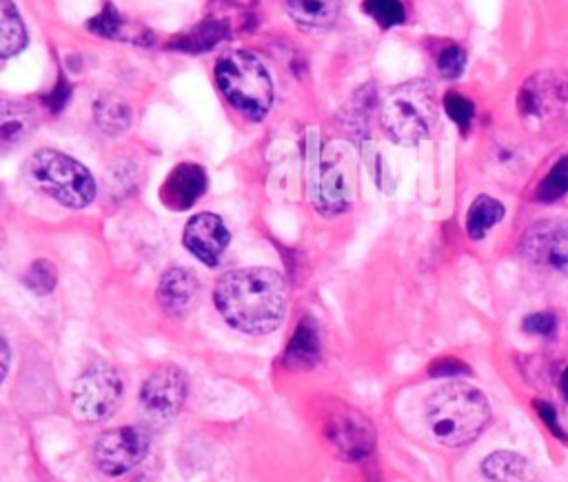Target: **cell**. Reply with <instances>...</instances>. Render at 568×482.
I'll return each instance as SVG.
<instances>
[{
  "instance_id": "1",
  "label": "cell",
  "mask_w": 568,
  "mask_h": 482,
  "mask_svg": "<svg viewBox=\"0 0 568 482\" xmlns=\"http://www.w3.org/2000/svg\"><path fill=\"white\" fill-rule=\"evenodd\" d=\"M288 287L280 271L268 267H240L222 273L213 287L217 313L248 335L273 333L284 315Z\"/></svg>"
},
{
  "instance_id": "2",
  "label": "cell",
  "mask_w": 568,
  "mask_h": 482,
  "mask_svg": "<svg viewBox=\"0 0 568 482\" xmlns=\"http://www.w3.org/2000/svg\"><path fill=\"white\" fill-rule=\"evenodd\" d=\"M490 420L486 395L466 384L448 382L426 400V422L435 440L444 446H464L473 442Z\"/></svg>"
},
{
  "instance_id": "3",
  "label": "cell",
  "mask_w": 568,
  "mask_h": 482,
  "mask_svg": "<svg viewBox=\"0 0 568 482\" xmlns=\"http://www.w3.org/2000/svg\"><path fill=\"white\" fill-rule=\"evenodd\" d=\"M439 122L435 87L428 80H408L386 91L379 104V124L397 144H417L430 138Z\"/></svg>"
},
{
  "instance_id": "4",
  "label": "cell",
  "mask_w": 568,
  "mask_h": 482,
  "mask_svg": "<svg viewBox=\"0 0 568 482\" xmlns=\"http://www.w3.org/2000/svg\"><path fill=\"white\" fill-rule=\"evenodd\" d=\"M215 82L226 102L248 120H262L273 104V84L262 60L244 49L226 51L215 62Z\"/></svg>"
},
{
  "instance_id": "5",
  "label": "cell",
  "mask_w": 568,
  "mask_h": 482,
  "mask_svg": "<svg viewBox=\"0 0 568 482\" xmlns=\"http://www.w3.org/2000/svg\"><path fill=\"white\" fill-rule=\"evenodd\" d=\"M24 175L38 191L69 209H84L95 198L91 171L75 158L55 149L33 151L27 158Z\"/></svg>"
},
{
  "instance_id": "6",
  "label": "cell",
  "mask_w": 568,
  "mask_h": 482,
  "mask_svg": "<svg viewBox=\"0 0 568 482\" xmlns=\"http://www.w3.org/2000/svg\"><path fill=\"white\" fill-rule=\"evenodd\" d=\"M320 431L326 446L346 462L364 460L375 449L373 422L344 402H333L320 413Z\"/></svg>"
},
{
  "instance_id": "7",
  "label": "cell",
  "mask_w": 568,
  "mask_h": 482,
  "mask_svg": "<svg viewBox=\"0 0 568 482\" xmlns=\"http://www.w3.org/2000/svg\"><path fill=\"white\" fill-rule=\"evenodd\" d=\"M122 400V380L109 362L89 364L71 386L73 415L82 422L109 418Z\"/></svg>"
},
{
  "instance_id": "8",
  "label": "cell",
  "mask_w": 568,
  "mask_h": 482,
  "mask_svg": "<svg viewBox=\"0 0 568 482\" xmlns=\"http://www.w3.org/2000/svg\"><path fill=\"white\" fill-rule=\"evenodd\" d=\"M151 438L138 424L115 426L98 435L93 444V464L109 478H120L133 471L149 453Z\"/></svg>"
},
{
  "instance_id": "9",
  "label": "cell",
  "mask_w": 568,
  "mask_h": 482,
  "mask_svg": "<svg viewBox=\"0 0 568 482\" xmlns=\"http://www.w3.org/2000/svg\"><path fill=\"white\" fill-rule=\"evenodd\" d=\"M186 393H189L186 373L175 364H160L142 382L138 400L146 415L155 420H171L182 411Z\"/></svg>"
},
{
  "instance_id": "10",
  "label": "cell",
  "mask_w": 568,
  "mask_h": 482,
  "mask_svg": "<svg viewBox=\"0 0 568 482\" xmlns=\"http://www.w3.org/2000/svg\"><path fill=\"white\" fill-rule=\"evenodd\" d=\"M521 253L530 264L568 278V218L539 220L528 227L521 238Z\"/></svg>"
},
{
  "instance_id": "11",
  "label": "cell",
  "mask_w": 568,
  "mask_h": 482,
  "mask_svg": "<svg viewBox=\"0 0 568 482\" xmlns=\"http://www.w3.org/2000/svg\"><path fill=\"white\" fill-rule=\"evenodd\" d=\"M308 198L313 209L324 215L333 218L339 215L348 204V189L346 178L339 167V160L328 153H317L311 160L308 169Z\"/></svg>"
},
{
  "instance_id": "12",
  "label": "cell",
  "mask_w": 568,
  "mask_h": 482,
  "mask_svg": "<svg viewBox=\"0 0 568 482\" xmlns=\"http://www.w3.org/2000/svg\"><path fill=\"white\" fill-rule=\"evenodd\" d=\"M182 242L202 264L217 267L231 242V233L217 213L200 211L189 218Z\"/></svg>"
},
{
  "instance_id": "13",
  "label": "cell",
  "mask_w": 568,
  "mask_h": 482,
  "mask_svg": "<svg viewBox=\"0 0 568 482\" xmlns=\"http://www.w3.org/2000/svg\"><path fill=\"white\" fill-rule=\"evenodd\" d=\"M206 191V173L195 162H180L162 182L158 195L171 211L191 209Z\"/></svg>"
},
{
  "instance_id": "14",
  "label": "cell",
  "mask_w": 568,
  "mask_h": 482,
  "mask_svg": "<svg viewBox=\"0 0 568 482\" xmlns=\"http://www.w3.org/2000/svg\"><path fill=\"white\" fill-rule=\"evenodd\" d=\"M197 293H200V280L191 269L169 267L158 282L155 298L169 315L180 318L193 307Z\"/></svg>"
},
{
  "instance_id": "15",
  "label": "cell",
  "mask_w": 568,
  "mask_h": 482,
  "mask_svg": "<svg viewBox=\"0 0 568 482\" xmlns=\"http://www.w3.org/2000/svg\"><path fill=\"white\" fill-rule=\"evenodd\" d=\"M320 358H322L320 329L313 318H302L295 324L291 340L282 353V364L291 371H308L320 362Z\"/></svg>"
},
{
  "instance_id": "16",
  "label": "cell",
  "mask_w": 568,
  "mask_h": 482,
  "mask_svg": "<svg viewBox=\"0 0 568 482\" xmlns=\"http://www.w3.org/2000/svg\"><path fill=\"white\" fill-rule=\"evenodd\" d=\"M481 473L490 482H528L532 469L530 462L515 451H495L484 458Z\"/></svg>"
},
{
  "instance_id": "17",
  "label": "cell",
  "mask_w": 568,
  "mask_h": 482,
  "mask_svg": "<svg viewBox=\"0 0 568 482\" xmlns=\"http://www.w3.org/2000/svg\"><path fill=\"white\" fill-rule=\"evenodd\" d=\"M286 13L304 29H326L339 16V0H286Z\"/></svg>"
},
{
  "instance_id": "18",
  "label": "cell",
  "mask_w": 568,
  "mask_h": 482,
  "mask_svg": "<svg viewBox=\"0 0 568 482\" xmlns=\"http://www.w3.org/2000/svg\"><path fill=\"white\" fill-rule=\"evenodd\" d=\"M506 209L504 204L493 195H477L466 213V233L473 240H481L497 222H501Z\"/></svg>"
},
{
  "instance_id": "19",
  "label": "cell",
  "mask_w": 568,
  "mask_h": 482,
  "mask_svg": "<svg viewBox=\"0 0 568 482\" xmlns=\"http://www.w3.org/2000/svg\"><path fill=\"white\" fill-rule=\"evenodd\" d=\"M93 118L109 135H122L131 127V109L118 96H100L93 104Z\"/></svg>"
},
{
  "instance_id": "20",
  "label": "cell",
  "mask_w": 568,
  "mask_h": 482,
  "mask_svg": "<svg viewBox=\"0 0 568 482\" xmlns=\"http://www.w3.org/2000/svg\"><path fill=\"white\" fill-rule=\"evenodd\" d=\"M27 44V31L22 18L11 0H0V53L11 58Z\"/></svg>"
},
{
  "instance_id": "21",
  "label": "cell",
  "mask_w": 568,
  "mask_h": 482,
  "mask_svg": "<svg viewBox=\"0 0 568 482\" xmlns=\"http://www.w3.org/2000/svg\"><path fill=\"white\" fill-rule=\"evenodd\" d=\"M224 36H226V27L220 20H206V22L197 24L195 29H191L189 33L173 40L169 47L186 51V53H200V51H209L211 47H215Z\"/></svg>"
},
{
  "instance_id": "22",
  "label": "cell",
  "mask_w": 568,
  "mask_h": 482,
  "mask_svg": "<svg viewBox=\"0 0 568 482\" xmlns=\"http://www.w3.org/2000/svg\"><path fill=\"white\" fill-rule=\"evenodd\" d=\"M568 193V155L557 160L537 187L539 202H555Z\"/></svg>"
},
{
  "instance_id": "23",
  "label": "cell",
  "mask_w": 568,
  "mask_h": 482,
  "mask_svg": "<svg viewBox=\"0 0 568 482\" xmlns=\"http://www.w3.org/2000/svg\"><path fill=\"white\" fill-rule=\"evenodd\" d=\"M550 98V87L546 76H532L519 91V109L521 113H532L541 116L544 109L548 107Z\"/></svg>"
},
{
  "instance_id": "24",
  "label": "cell",
  "mask_w": 568,
  "mask_h": 482,
  "mask_svg": "<svg viewBox=\"0 0 568 482\" xmlns=\"http://www.w3.org/2000/svg\"><path fill=\"white\" fill-rule=\"evenodd\" d=\"M24 287L38 295H47L55 289L58 284V271L55 264L49 260H36L29 264L24 278H22Z\"/></svg>"
},
{
  "instance_id": "25",
  "label": "cell",
  "mask_w": 568,
  "mask_h": 482,
  "mask_svg": "<svg viewBox=\"0 0 568 482\" xmlns=\"http://www.w3.org/2000/svg\"><path fill=\"white\" fill-rule=\"evenodd\" d=\"M364 9L384 29L404 22V7L399 0H364Z\"/></svg>"
},
{
  "instance_id": "26",
  "label": "cell",
  "mask_w": 568,
  "mask_h": 482,
  "mask_svg": "<svg viewBox=\"0 0 568 482\" xmlns=\"http://www.w3.org/2000/svg\"><path fill=\"white\" fill-rule=\"evenodd\" d=\"M124 20L122 16L115 11L113 4H104V9L89 22V29L102 38H118L122 33Z\"/></svg>"
},
{
  "instance_id": "27",
  "label": "cell",
  "mask_w": 568,
  "mask_h": 482,
  "mask_svg": "<svg viewBox=\"0 0 568 482\" xmlns=\"http://www.w3.org/2000/svg\"><path fill=\"white\" fill-rule=\"evenodd\" d=\"M444 109L446 113L459 124V129H468L470 122H473V116H475V107L468 98H464L462 93H455V91H448L444 96Z\"/></svg>"
},
{
  "instance_id": "28",
  "label": "cell",
  "mask_w": 568,
  "mask_h": 482,
  "mask_svg": "<svg viewBox=\"0 0 568 482\" xmlns=\"http://www.w3.org/2000/svg\"><path fill=\"white\" fill-rule=\"evenodd\" d=\"M466 67V53L457 44H448L439 56H437V69L444 78H459Z\"/></svg>"
},
{
  "instance_id": "29",
  "label": "cell",
  "mask_w": 568,
  "mask_h": 482,
  "mask_svg": "<svg viewBox=\"0 0 568 482\" xmlns=\"http://www.w3.org/2000/svg\"><path fill=\"white\" fill-rule=\"evenodd\" d=\"M29 124H31V122L27 120L24 109H18L13 116H11L7 109H2V127H0V138H2V142H4V144H11V142L20 140V138L31 129Z\"/></svg>"
},
{
  "instance_id": "30",
  "label": "cell",
  "mask_w": 568,
  "mask_h": 482,
  "mask_svg": "<svg viewBox=\"0 0 568 482\" xmlns=\"http://www.w3.org/2000/svg\"><path fill=\"white\" fill-rule=\"evenodd\" d=\"M524 331L532 333V335H541V338H550L557 331V318L552 313L539 311V313H530L528 318H524Z\"/></svg>"
},
{
  "instance_id": "31",
  "label": "cell",
  "mask_w": 568,
  "mask_h": 482,
  "mask_svg": "<svg viewBox=\"0 0 568 482\" xmlns=\"http://www.w3.org/2000/svg\"><path fill=\"white\" fill-rule=\"evenodd\" d=\"M428 373H430L433 378H444V375L470 373V369H468V364H464L462 360L446 355V358H437V360L428 366Z\"/></svg>"
},
{
  "instance_id": "32",
  "label": "cell",
  "mask_w": 568,
  "mask_h": 482,
  "mask_svg": "<svg viewBox=\"0 0 568 482\" xmlns=\"http://www.w3.org/2000/svg\"><path fill=\"white\" fill-rule=\"evenodd\" d=\"M535 409H537V415L544 420V424L550 429V433H552L555 438H559V440L566 442V433H564L561 424L557 422V411H555V406L548 404V402H544V400H535Z\"/></svg>"
},
{
  "instance_id": "33",
  "label": "cell",
  "mask_w": 568,
  "mask_h": 482,
  "mask_svg": "<svg viewBox=\"0 0 568 482\" xmlns=\"http://www.w3.org/2000/svg\"><path fill=\"white\" fill-rule=\"evenodd\" d=\"M69 96H71V87L67 84L64 78H60L58 84L51 89V93H49V98H47V100H49V109H51V111H60V109L67 104Z\"/></svg>"
},
{
  "instance_id": "34",
  "label": "cell",
  "mask_w": 568,
  "mask_h": 482,
  "mask_svg": "<svg viewBox=\"0 0 568 482\" xmlns=\"http://www.w3.org/2000/svg\"><path fill=\"white\" fill-rule=\"evenodd\" d=\"M0 351H2V378L0 380H4V375H7V371H9V344H7V340H2L0 342Z\"/></svg>"
},
{
  "instance_id": "35",
  "label": "cell",
  "mask_w": 568,
  "mask_h": 482,
  "mask_svg": "<svg viewBox=\"0 0 568 482\" xmlns=\"http://www.w3.org/2000/svg\"><path fill=\"white\" fill-rule=\"evenodd\" d=\"M561 389H564V395L568 398V369H566L564 375H561Z\"/></svg>"
},
{
  "instance_id": "36",
  "label": "cell",
  "mask_w": 568,
  "mask_h": 482,
  "mask_svg": "<svg viewBox=\"0 0 568 482\" xmlns=\"http://www.w3.org/2000/svg\"><path fill=\"white\" fill-rule=\"evenodd\" d=\"M368 482H377V480H368Z\"/></svg>"
}]
</instances>
